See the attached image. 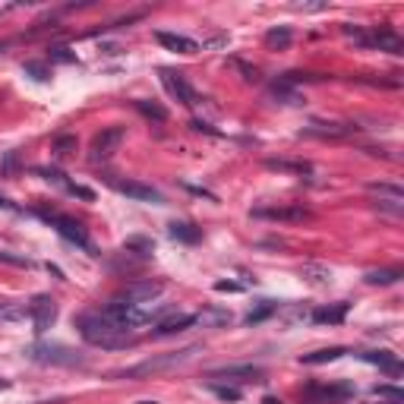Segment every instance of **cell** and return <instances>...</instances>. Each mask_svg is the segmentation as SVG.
<instances>
[{
    "mask_svg": "<svg viewBox=\"0 0 404 404\" xmlns=\"http://www.w3.org/2000/svg\"><path fill=\"white\" fill-rule=\"evenodd\" d=\"M262 404H284V401H281V398H275V395H265Z\"/></svg>",
    "mask_w": 404,
    "mask_h": 404,
    "instance_id": "cell-42",
    "label": "cell"
},
{
    "mask_svg": "<svg viewBox=\"0 0 404 404\" xmlns=\"http://www.w3.org/2000/svg\"><path fill=\"white\" fill-rule=\"evenodd\" d=\"M35 215H38L41 221H48V224L54 227V231L60 234L63 240H69V243H76V246H82V250L92 252V243H88V234H86V227H82L79 221L67 218V215H57V212H44V208H38Z\"/></svg>",
    "mask_w": 404,
    "mask_h": 404,
    "instance_id": "cell-3",
    "label": "cell"
},
{
    "mask_svg": "<svg viewBox=\"0 0 404 404\" xmlns=\"http://www.w3.org/2000/svg\"><path fill=\"white\" fill-rule=\"evenodd\" d=\"M300 275L307 278L309 284H328V278H332V269H325V265H316V262H307L300 269Z\"/></svg>",
    "mask_w": 404,
    "mask_h": 404,
    "instance_id": "cell-24",
    "label": "cell"
},
{
    "mask_svg": "<svg viewBox=\"0 0 404 404\" xmlns=\"http://www.w3.org/2000/svg\"><path fill=\"white\" fill-rule=\"evenodd\" d=\"M29 316L25 303H0V322H19Z\"/></svg>",
    "mask_w": 404,
    "mask_h": 404,
    "instance_id": "cell-26",
    "label": "cell"
},
{
    "mask_svg": "<svg viewBox=\"0 0 404 404\" xmlns=\"http://www.w3.org/2000/svg\"><path fill=\"white\" fill-rule=\"evenodd\" d=\"M6 385H10V382H6V379H0V389H6Z\"/></svg>",
    "mask_w": 404,
    "mask_h": 404,
    "instance_id": "cell-44",
    "label": "cell"
},
{
    "mask_svg": "<svg viewBox=\"0 0 404 404\" xmlns=\"http://www.w3.org/2000/svg\"><path fill=\"white\" fill-rule=\"evenodd\" d=\"M193 325H196L193 313H170L152 328H155V335H177V332H187V328H193Z\"/></svg>",
    "mask_w": 404,
    "mask_h": 404,
    "instance_id": "cell-15",
    "label": "cell"
},
{
    "mask_svg": "<svg viewBox=\"0 0 404 404\" xmlns=\"http://www.w3.org/2000/svg\"><path fill=\"white\" fill-rule=\"evenodd\" d=\"M379 404H385V401H379Z\"/></svg>",
    "mask_w": 404,
    "mask_h": 404,
    "instance_id": "cell-46",
    "label": "cell"
},
{
    "mask_svg": "<svg viewBox=\"0 0 404 404\" xmlns=\"http://www.w3.org/2000/svg\"><path fill=\"white\" fill-rule=\"evenodd\" d=\"M196 351H199V347H187V351L168 354V357H158V360H145V363H139V366H130V370H123V372H114V376H123V379L149 376V372H155V370H168V366H177V363H183V360H189V357H193Z\"/></svg>",
    "mask_w": 404,
    "mask_h": 404,
    "instance_id": "cell-6",
    "label": "cell"
},
{
    "mask_svg": "<svg viewBox=\"0 0 404 404\" xmlns=\"http://www.w3.org/2000/svg\"><path fill=\"white\" fill-rule=\"evenodd\" d=\"M215 290H221V294H240L243 288H240L237 281H218V284H215Z\"/></svg>",
    "mask_w": 404,
    "mask_h": 404,
    "instance_id": "cell-38",
    "label": "cell"
},
{
    "mask_svg": "<svg viewBox=\"0 0 404 404\" xmlns=\"http://www.w3.org/2000/svg\"><path fill=\"white\" fill-rule=\"evenodd\" d=\"M107 183H111L114 189H117L120 196H130V199L136 202H155V206H161L164 196L158 193L155 187H149V183H139V180H117V177H107Z\"/></svg>",
    "mask_w": 404,
    "mask_h": 404,
    "instance_id": "cell-8",
    "label": "cell"
},
{
    "mask_svg": "<svg viewBox=\"0 0 404 404\" xmlns=\"http://www.w3.org/2000/svg\"><path fill=\"white\" fill-rule=\"evenodd\" d=\"M347 309H351V303H335V307H322L313 313V322H319V325H338V322H344Z\"/></svg>",
    "mask_w": 404,
    "mask_h": 404,
    "instance_id": "cell-18",
    "label": "cell"
},
{
    "mask_svg": "<svg viewBox=\"0 0 404 404\" xmlns=\"http://www.w3.org/2000/svg\"><path fill=\"white\" fill-rule=\"evenodd\" d=\"M48 60H57V63H73V60H76V54H69V48H60V44H57V48H50V50H48Z\"/></svg>",
    "mask_w": 404,
    "mask_h": 404,
    "instance_id": "cell-33",
    "label": "cell"
},
{
    "mask_svg": "<svg viewBox=\"0 0 404 404\" xmlns=\"http://www.w3.org/2000/svg\"><path fill=\"white\" fill-rule=\"evenodd\" d=\"M275 303H271V300H262V307H259V309H252V313L250 316H246V325H256V322H262V319H269V316L271 313H275Z\"/></svg>",
    "mask_w": 404,
    "mask_h": 404,
    "instance_id": "cell-29",
    "label": "cell"
},
{
    "mask_svg": "<svg viewBox=\"0 0 404 404\" xmlns=\"http://www.w3.org/2000/svg\"><path fill=\"white\" fill-rule=\"evenodd\" d=\"M360 360H366V363H372V366H379V370L391 372V376H398V372H401V360H398L391 351H366V354H360Z\"/></svg>",
    "mask_w": 404,
    "mask_h": 404,
    "instance_id": "cell-16",
    "label": "cell"
},
{
    "mask_svg": "<svg viewBox=\"0 0 404 404\" xmlns=\"http://www.w3.org/2000/svg\"><path fill=\"white\" fill-rule=\"evenodd\" d=\"M0 208H13V202L6 199V196H0Z\"/></svg>",
    "mask_w": 404,
    "mask_h": 404,
    "instance_id": "cell-43",
    "label": "cell"
},
{
    "mask_svg": "<svg viewBox=\"0 0 404 404\" xmlns=\"http://www.w3.org/2000/svg\"><path fill=\"white\" fill-rule=\"evenodd\" d=\"M123 142V126H105L92 139V161H107Z\"/></svg>",
    "mask_w": 404,
    "mask_h": 404,
    "instance_id": "cell-7",
    "label": "cell"
},
{
    "mask_svg": "<svg viewBox=\"0 0 404 404\" xmlns=\"http://www.w3.org/2000/svg\"><path fill=\"white\" fill-rule=\"evenodd\" d=\"M29 319H32V325H35V332L41 335V332H48L50 325H54V319H57V303L50 300V297H35V300L29 303Z\"/></svg>",
    "mask_w": 404,
    "mask_h": 404,
    "instance_id": "cell-11",
    "label": "cell"
},
{
    "mask_svg": "<svg viewBox=\"0 0 404 404\" xmlns=\"http://www.w3.org/2000/svg\"><path fill=\"white\" fill-rule=\"evenodd\" d=\"M344 354H347V347H322V351L303 354L300 363H307V366H319V363H332V360H341Z\"/></svg>",
    "mask_w": 404,
    "mask_h": 404,
    "instance_id": "cell-20",
    "label": "cell"
},
{
    "mask_svg": "<svg viewBox=\"0 0 404 404\" xmlns=\"http://www.w3.org/2000/svg\"><path fill=\"white\" fill-rule=\"evenodd\" d=\"M265 44H269V48H288L290 44V29L288 25H278V29H269L265 32Z\"/></svg>",
    "mask_w": 404,
    "mask_h": 404,
    "instance_id": "cell-27",
    "label": "cell"
},
{
    "mask_svg": "<svg viewBox=\"0 0 404 404\" xmlns=\"http://www.w3.org/2000/svg\"><path fill=\"white\" fill-rule=\"evenodd\" d=\"M0 262H10V265H22V269H32V259L29 256H16V252H6V250H0Z\"/></svg>",
    "mask_w": 404,
    "mask_h": 404,
    "instance_id": "cell-32",
    "label": "cell"
},
{
    "mask_svg": "<svg viewBox=\"0 0 404 404\" xmlns=\"http://www.w3.org/2000/svg\"><path fill=\"white\" fill-rule=\"evenodd\" d=\"M234 67H237L240 73H243V79H246V82H256V79H259V69H256V67H250V63L234 60Z\"/></svg>",
    "mask_w": 404,
    "mask_h": 404,
    "instance_id": "cell-35",
    "label": "cell"
},
{
    "mask_svg": "<svg viewBox=\"0 0 404 404\" xmlns=\"http://www.w3.org/2000/svg\"><path fill=\"white\" fill-rule=\"evenodd\" d=\"M73 149H76V139H73V136H60V139L54 142V152H57V155H67V152H73Z\"/></svg>",
    "mask_w": 404,
    "mask_h": 404,
    "instance_id": "cell-36",
    "label": "cell"
},
{
    "mask_svg": "<svg viewBox=\"0 0 404 404\" xmlns=\"http://www.w3.org/2000/svg\"><path fill=\"white\" fill-rule=\"evenodd\" d=\"M189 126H193L196 133H208V136H218V130H212V126H208L206 120H193V123H189Z\"/></svg>",
    "mask_w": 404,
    "mask_h": 404,
    "instance_id": "cell-40",
    "label": "cell"
},
{
    "mask_svg": "<svg viewBox=\"0 0 404 404\" xmlns=\"http://www.w3.org/2000/svg\"><path fill=\"white\" fill-rule=\"evenodd\" d=\"M297 10H325V4H297Z\"/></svg>",
    "mask_w": 404,
    "mask_h": 404,
    "instance_id": "cell-41",
    "label": "cell"
},
{
    "mask_svg": "<svg viewBox=\"0 0 404 404\" xmlns=\"http://www.w3.org/2000/svg\"><path fill=\"white\" fill-rule=\"evenodd\" d=\"M344 35L354 38L357 44L363 48H379V50H389V54H404V41L395 35L391 29H357V25H344Z\"/></svg>",
    "mask_w": 404,
    "mask_h": 404,
    "instance_id": "cell-2",
    "label": "cell"
},
{
    "mask_svg": "<svg viewBox=\"0 0 404 404\" xmlns=\"http://www.w3.org/2000/svg\"><path fill=\"white\" fill-rule=\"evenodd\" d=\"M372 395L379 398V401H389V404H401L404 401V391L401 389H389V385H379V389H372Z\"/></svg>",
    "mask_w": 404,
    "mask_h": 404,
    "instance_id": "cell-30",
    "label": "cell"
},
{
    "mask_svg": "<svg viewBox=\"0 0 404 404\" xmlns=\"http://www.w3.org/2000/svg\"><path fill=\"white\" fill-rule=\"evenodd\" d=\"M168 234L174 240H180V243H199V240H202V231L196 224H189V221H170Z\"/></svg>",
    "mask_w": 404,
    "mask_h": 404,
    "instance_id": "cell-19",
    "label": "cell"
},
{
    "mask_svg": "<svg viewBox=\"0 0 404 404\" xmlns=\"http://www.w3.org/2000/svg\"><path fill=\"white\" fill-rule=\"evenodd\" d=\"M212 389H215V395L224 398V401H237L240 398V389H224V385H212Z\"/></svg>",
    "mask_w": 404,
    "mask_h": 404,
    "instance_id": "cell-37",
    "label": "cell"
},
{
    "mask_svg": "<svg viewBox=\"0 0 404 404\" xmlns=\"http://www.w3.org/2000/svg\"><path fill=\"white\" fill-rule=\"evenodd\" d=\"M265 370L262 366H252V363H240V366H221V370H212L208 379H224V382H237V385H246V382H262Z\"/></svg>",
    "mask_w": 404,
    "mask_h": 404,
    "instance_id": "cell-9",
    "label": "cell"
},
{
    "mask_svg": "<svg viewBox=\"0 0 404 404\" xmlns=\"http://www.w3.org/2000/svg\"><path fill=\"white\" fill-rule=\"evenodd\" d=\"M123 250L126 252H136V256H142V259H149L152 252H155V240H152V237H126L123 240Z\"/></svg>",
    "mask_w": 404,
    "mask_h": 404,
    "instance_id": "cell-22",
    "label": "cell"
},
{
    "mask_svg": "<svg viewBox=\"0 0 404 404\" xmlns=\"http://www.w3.org/2000/svg\"><path fill=\"white\" fill-rule=\"evenodd\" d=\"M265 168H269V170H290V174H309L307 161H284V158H269Z\"/></svg>",
    "mask_w": 404,
    "mask_h": 404,
    "instance_id": "cell-25",
    "label": "cell"
},
{
    "mask_svg": "<svg viewBox=\"0 0 404 404\" xmlns=\"http://www.w3.org/2000/svg\"><path fill=\"white\" fill-rule=\"evenodd\" d=\"M252 218H265V221H307L309 208L303 206H269V208H252Z\"/></svg>",
    "mask_w": 404,
    "mask_h": 404,
    "instance_id": "cell-12",
    "label": "cell"
},
{
    "mask_svg": "<svg viewBox=\"0 0 404 404\" xmlns=\"http://www.w3.org/2000/svg\"><path fill=\"white\" fill-rule=\"evenodd\" d=\"M158 73H161V86L168 88L170 98H177L183 107H196V105H199V95H196V88L189 86L187 79H183V73H177V69H168V67H161Z\"/></svg>",
    "mask_w": 404,
    "mask_h": 404,
    "instance_id": "cell-5",
    "label": "cell"
},
{
    "mask_svg": "<svg viewBox=\"0 0 404 404\" xmlns=\"http://www.w3.org/2000/svg\"><path fill=\"white\" fill-rule=\"evenodd\" d=\"M196 325H227L231 322V313L227 309H202V313H193Z\"/></svg>",
    "mask_w": 404,
    "mask_h": 404,
    "instance_id": "cell-21",
    "label": "cell"
},
{
    "mask_svg": "<svg viewBox=\"0 0 404 404\" xmlns=\"http://www.w3.org/2000/svg\"><path fill=\"white\" fill-rule=\"evenodd\" d=\"M357 130V126H351V123H309L307 130V136H328V139H338V136H351V133Z\"/></svg>",
    "mask_w": 404,
    "mask_h": 404,
    "instance_id": "cell-17",
    "label": "cell"
},
{
    "mask_svg": "<svg viewBox=\"0 0 404 404\" xmlns=\"http://www.w3.org/2000/svg\"><path fill=\"white\" fill-rule=\"evenodd\" d=\"M155 38H158V44H161V48L174 50V54H196V50H199V44H196L193 38L177 35V32H158Z\"/></svg>",
    "mask_w": 404,
    "mask_h": 404,
    "instance_id": "cell-14",
    "label": "cell"
},
{
    "mask_svg": "<svg viewBox=\"0 0 404 404\" xmlns=\"http://www.w3.org/2000/svg\"><path fill=\"white\" fill-rule=\"evenodd\" d=\"M63 189H67L69 196H79V199H86V202H95V189L82 187V183H67Z\"/></svg>",
    "mask_w": 404,
    "mask_h": 404,
    "instance_id": "cell-31",
    "label": "cell"
},
{
    "mask_svg": "<svg viewBox=\"0 0 404 404\" xmlns=\"http://www.w3.org/2000/svg\"><path fill=\"white\" fill-rule=\"evenodd\" d=\"M398 278H401V269H379V271H366L363 281H366V284H379V288H385V284H395Z\"/></svg>",
    "mask_w": 404,
    "mask_h": 404,
    "instance_id": "cell-23",
    "label": "cell"
},
{
    "mask_svg": "<svg viewBox=\"0 0 404 404\" xmlns=\"http://www.w3.org/2000/svg\"><path fill=\"white\" fill-rule=\"evenodd\" d=\"M76 328H79L82 341H88L92 347H101V351H126V347L136 344V338L123 325L101 316V309L98 313H82L76 319Z\"/></svg>",
    "mask_w": 404,
    "mask_h": 404,
    "instance_id": "cell-1",
    "label": "cell"
},
{
    "mask_svg": "<svg viewBox=\"0 0 404 404\" xmlns=\"http://www.w3.org/2000/svg\"><path fill=\"white\" fill-rule=\"evenodd\" d=\"M227 44V35H218V38H208L206 44H202V50H215V48H224Z\"/></svg>",
    "mask_w": 404,
    "mask_h": 404,
    "instance_id": "cell-39",
    "label": "cell"
},
{
    "mask_svg": "<svg viewBox=\"0 0 404 404\" xmlns=\"http://www.w3.org/2000/svg\"><path fill=\"white\" fill-rule=\"evenodd\" d=\"M136 111L142 114V117H149V120H158V123H164V120H168V111H164L161 105H155V101H142V98H139L136 101Z\"/></svg>",
    "mask_w": 404,
    "mask_h": 404,
    "instance_id": "cell-28",
    "label": "cell"
},
{
    "mask_svg": "<svg viewBox=\"0 0 404 404\" xmlns=\"http://www.w3.org/2000/svg\"><path fill=\"white\" fill-rule=\"evenodd\" d=\"M158 294H161V284H158V281H136V284H126L114 300H120V303H145V300H152V297H158Z\"/></svg>",
    "mask_w": 404,
    "mask_h": 404,
    "instance_id": "cell-13",
    "label": "cell"
},
{
    "mask_svg": "<svg viewBox=\"0 0 404 404\" xmlns=\"http://www.w3.org/2000/svg\"><path fill=\"white\" fill-rule=\"evenodd\" d=\"M29 357L35 360V363H60V366H73V363H79V357H76L69 347H63V344H38V347H32L29 351Z\"/></svg>",
    "mask_w": 404,
    "mask_h": 404,
    "instance_id": "cell-10",
    "label": "cell"
},
{
    "mask_svg": "<svg viewBox=\"0 0 404 404\" xmlns=\"http://www.w3.org/2000/svg\"><path fill=\"white\" fill-rule=\"evenodd\" d=\"M22 69H25V73H32V76H35L38 82H44V79H48V76H50V73H48V67H44V63H25Z\"/></svg>",
    "mask_w": 404,
    "mask_h": 404,
    "instance_id": "cell-34",
    "label": "cell"
},
{
    "mask_svg": "<svg viewBox=\"0 0 404 404\" xmlns=\"http://www.w3.org/2000/svg\"><path fill=\"white\" fill-rule=\"evenodd\" d=\"M354 395L351 382H335V385H322V382H309L300 391L303 404H335V401H347Z\"/></svg>",
    "mask_w": 404,
    "mask_h": 404,
    "instance_id": "cell-4",
    "label": "cell"
},
{
    "mask_svg": "<svg viewBox=\"0 0 404 404\" xmlns=\"http://www.w3.org/2000/svg\"><path fill=\"white\" fill-rule=\"evenodd\" d=\"M136 404H158V401H136Z\"/></svg>",
    "mask_w": 404,
    "mask_h": 404,
    "instance_id": "cell-45",
    "label": "cell"
}]
</instances>
